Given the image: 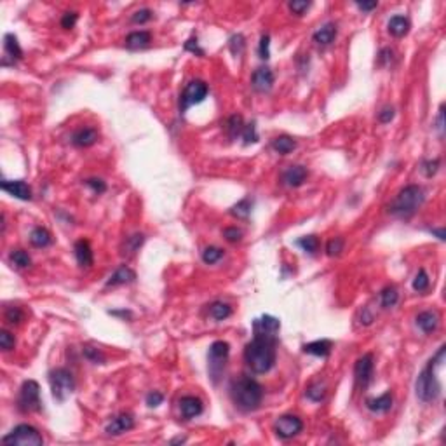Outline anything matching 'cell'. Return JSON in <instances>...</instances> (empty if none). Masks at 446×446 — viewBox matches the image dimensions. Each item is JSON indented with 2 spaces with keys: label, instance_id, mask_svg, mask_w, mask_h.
Returning <instances> with one entry per match:
<instances>
[{
  "label": "cell",
  "instance_id": "c3c4849f",
  "mask_svg": "<svg viewBox=\"0 0 446 446\" xmlns=\"http://www.w3.org/2000/svg\"><path fill=\"white\" fill-rule=\"evenodd\" d=\"M150 18H152V11L150 9H140V11H136L133 14V23H140V25H143V23H146V21H150Z\"/></svg>",
  "mask_w": 446,
  "mask_h": 446
},
{
  "label": "cell",
  "instance_id": "f1b7e54d",
  "mask_svg": "<svg viewBox=\"0 0 446 446\" xmlns=\"http://www.w3.org/2000/svg\"><path fill=\"white\" fill-rule=\"evenodd\" d=\"M272 146H274L275 152L286 155V154L293 152V150L296 148V141H294L293 138H289V136H286V134H284V136H277L274 140V143H272Z\"/></svg>",
  "mask_w": 446,
  "mask_h": 446
},
{
  "label": "cell",
  "instance_id": "f5cc1de1",
  "mask_svg": "<svg viewBox=\"0 0 446 446\" xmlns=\"http://www.w3.org/2000/svg\"><path fill=\"white\" fill-rule=\"evenodd\" d=\"M162 401H164V396L157 391L150 392L148 396H146V405H148L150 408H157L159 405H162Z\"/></svg>",
  "mask_w": 446,
  "mask_h": 446
},
{
  "label": "cell",
  "instance_id": "ab89813d",
  "mask_svg": "<svg viewBox=\"0 0 446 446\" xmlns=\"http://www.w3.org/2000/svg\"><path fill=\"white\" fill-rule=\"evenodd\" d=\"M242 138H244V143L249 145V143H257L258 141V134H257V125L253 122L244 124V129H242Z\"/></svg>",
  "mask_w": 446,
  "mask_h": 446
},
{
  "label": "cell",
  "instance_id": "6da1fadb",
  "mask_svg": "<svg viewBox=\"0 0 446 446\" xmlns=\"http://www.w3.org/2000/svg\"><path fill=\"white\" fill-rule=\"evenodd\" d=\"M277 336L253 333V340L244 347V361L253 373H267L275 365Z\"/></svg>",
  "mask_w": 446,
  "mask_h": 446
},
{
  "label": "cell",
  "instance_id": "6f0895ef",
  "mask_svg": "<svg viewBox=\"0 0 446 446\" xmlns=\"http://www.w3.org/2000/svg\"><path fill=\"white\" fill-rule=\"evenodd\" d=\"M356 6L361 11H373V9H376V6H378V4H376V2H357Z\"/></svg>",
  "mask_w": 446,
  "mask_h": 446
},
{
  "label": "cell",
  "instance_id": "11a10c76",
  "mask_svg": "<svg viewBox=\"0 0 446 446\" xmlns=\"http://www.w3.org/2000/svg\"><path fill=\"white\" fill-rule=\"evenodd\" d=\"M392 56H394V53H392V49H382V53H380V63L382 65H387V63H391L392 61Z\"/></svg>",
  "mask_w": 446,
  "mask_h": 446
},
{
  "label": "cell",
  "instance_id": "7bdbcfd3",
  "mask_svg": "<svg viewBox=\"0 0 446 446\" xmlns=\"http://www.w3.org/2000/svg\"><path fill=\"white\" fill-rule=\"evenodd\" d=\"M324 385H321V384H315V385H312V387L309 389V391H307V397H309V399H312V401H315V402H319V401H323L324 399V394H326V391H324Z\"/></svg>",
  "mask_w": 446,
  "mask_h": 446
},
{
  "label": "cell",
  "instance_id": "e575fe53",
  "mask_svg": "<svg viewBox=\"0 0 446 446\" xmlns=\"http://www.w3.org/2000/svg\"><path fill=\"white\" fill-rule=\"evenodd\" d=\"M222 257H223V249L216 248V246H209V248L202 251V260H204V263H207V265H213V263L218 262Z\"/></svg>",
  "mask_w": 446,
  "mask_h": 446
},
{
  "label": "cell",
  "instance_id": "3957f363",
  "mask_svg": "<svg viewBox=\"0 0 446 446\" xmlns=\"http://www.w3.org/2000/svg\"><path fill=\"white\" fill-rule=\"evenodd\" d=\"M444 359V347L439 349V352L436 354L434 359L429 361V365L423 368V371L418 375L417 382H415V392H417V397L423 402H431L436 401L439 397L441 392V385L439 380L436 376L434 368L441 365V361Z\"/></svg>",
  "mask_w": 446,
  "mask_h": 446
},
{
  "label": "cell",
  "instance_id": "83f0119b",
  "mask_svg": "<svg viewBox=\"0 0 446 446\" xmlns=\"http://www.w3.org/2000/svg\"><path fill=\"white\" fill-rule=\"evenodd\" d=\"M232 314V307L228 304H223V302H215L209 307V317H213L215 321H223L228 315Z\"/></svg>",
  "mask_w": 446,
  "mask_h": 446
},
{
  "label": "cell",
  "instance_id": "d590c367",
  "mask_svg": "<svg viewBox=\"0 0 446 446\" xmlns=\"http://www.w3.org/2000/svg\"><path fill=\"white\" fill-rule=\"evenodd\" d=\"M298 246H300L302 249L307 251V253L314 254L315 251L319 249V239L315 236H307V237H302L300 241H298Z\"/></svg>",
  "mask_w": 446,
  "mask_h": 446
},
{
  "label": "cell",
  "instance_id": "d6986e66",
  "mask_svg": "<svg viewBox=\"0 0 446 446\" xmlns=\"http://www.w3.org/2000/svg\"><path fill=\"white\" fill-rule=\"evenodd\" d=\"M335 37H336V25H333V23L323 25L321 28L315 30L314 35H312L314 42L319 46H330L331 42L335 40Z\"/></svg>",
  "mask_w": 446,
  "mask_h": 446
},
{
  "label": "cell",
  "instance_id": "ba28073f",
  "mask_svg": "<svg viewBox=\"0 0 446 446\" xmlns=\"http://www.w3.org/2000/svg\"><path fill=\"white\" fill-rule=\"evenodd\" d=\"M228 354H230V345L223 340H216L211 344L209 347V371L213 375V378L216 380L218 375L222 373L225 361L228 359Z\"/></svg>",
  "mask_w": 446,
  "mask_h": 446
},
{
  "label": "cell",
  "instance_id": "9c48e42d",
  "mask_svg": "<svg viewBox=\"0 0 446 446\" xmlns=\"http://www.w3.org/2000/svg\"><path fill=\"white\" fill-rule=\"evenodd\" d=\"M207 96V86L202 80H192L190 84L185 88L183 94L180 98V110L187 112L192 105H197V103L204 101V98Z\"/></svg>",
  "mask_w": 446,
  "mask_h": 446
},
{
  "label": "cell",
  "instance_id": "f907efd6",
  "mask_svg": "<svg viewBox=\"0 0 446 446\" xmlns=\"http://www.w3.org/2000/svg\"><path fill=\"white\" fill-rule=\"evenodd\" d=\"M86 185L93 188L96 194H103L107 190V183L103 180H99V178H89V180H86Z\"/></svg>",
  "mask_w": 446,
  "mask_h": 446
},
{
  "label": "cell",
  "instance_id": "f546056e",
  "mask_svg": "<svg viewBox=\"0 0 446 446\" xmlns=\"http://www.w3.org/2000/svg\"><path fill=\"white\" fill-rule=\"evenodd\" d=\"M397 300H399V293L394 286H387L380 293V304H382L384 309H391L397 304Z\"/></svg>",
  "mask_w": 446,
  "mask_h": 446
},
{
  "label": "cell",
  "instance_id": "4fadbf2b",
  "mask_svg": "<svg viewBox=\"0 0 446 446\" xmlns=\"http://www.w3.org/2000/svg\"><path fill=\"white\" fill-rule=\"evenodd\" d=\"M2 190H6L12 197L21 199V201L32 199V188L21 180H2Z\"/></svg>",
  "mask_w": 446,
  "mask_h": 446
},
{
  "label": "cell",
  "instance_id": "ffe728a7",
  "mask_svg": "<svg viewBox=\"0 0 446 446\" xmlns=\"http://www.w3.org/2000/svg\"><path fill=\"white\" fill-rule=\"evenodd\" d=\"M437 324H439V315L436 312L426 310V312H420L417 315V326L423 333H432L437 328Z\"/></svg>",
  "mask_w": 446,
  "mask_h": 446
},
{
  "label": "cell",
  "instance_id": "94428289",
  "mask_svg": "<svg viewBox=\"0 0 446 446\" xmlns=\"http://www.w3.org/2000/svg\"><path fill=\"white\" fill-rule=\"evenodd\" d=\"M171 443L173 444H175V443H185V437H176V439H173Z\"/></svg>",
  "mask_w": 446,
  "mask_h": 446
},
{
  "label": "cell",
  "instance_id": "4316f807",
  "mask_svg": "<svg viewBox=\"0 0 446 446\" xmlns=\"http://www.w3.org/2000/svg\"><path fill=\"white\" fill-rule=\"evenodd\" d=\"M4 49H6L7 56H11L12 59H19L21 56H23V51H21L19 47L18 38L12 35V33H7V35L4 37Z\"/></svg>",
  "mask_w": 446,
  "mask_h": 446
},
{
  "label": "cell",
  "instance_id": "484cf974",
  "mask_svg": "<svg viewBox=\"0 0 446 446\" xmlns=\"http://www.w3.org/2000/svg\"><path fill=\"white\" fill-rule=\"evenodd\" d=\"M30 242H32L35 248H46V246H49L51 242H53V237H51L49 230H46V228L42 227H37L30 233Z\"/></svg>",
  "mask_w": 446,
  "mask_h": 446
},
{
  "label": "cell",
  "instance_id": "cb8c5ba5",
  "mask_svg": "<svg viewBox=\"0 0 446 446\" xmlns=\"http://www.w3.org/2000/svg\"><path fill=\"white\" fill-rule=\"evenodd\" d=\"M304 352L312 354V356H319V357H326V356H330V352H331V342L330 340L310 342V344L304 345Z\"/></svg>",
  "mask_w": 446,
  "mask_h": 446
},
{
  "label": "cell",
  "instance_id": "db71d44e",
  "mask_svg": "<svg viewBox=\"0 0 446 446\" xmlns=\"http://www.w3.org/2000/svg\"><path fill=\"white\" fill-rule=\"evenodd\" d=\"M394 115H396V112H394V108L392 107H385L382 112H380L378 114V120L382 124H387V122H391V120L394 119Z\"/></svg>",
  "mask_w": 446,
  "mask_h": 446
},
{
  "label": "cell",
  "instance_id": "d4e9b609",
  "mask_svg": "<svg viewBox=\"0 0 446 446\" xmlns=\"http://www.w3.org/2000/svg\"><path fill=\"white\" fill-rule=\"evenodd\" d=\"M366 406L371 411H375V413H387L392 408V394L385 392L384 396L376 397V399H368Z\"/></svg>",
  "mask_w": 446,
  "mask_h": 446
},
{
  "label": "cell",
  "instance_id": "bcb514c9",
  "mask_svg": "<svg viewBox=\"0 0 446 446\" xmlns=\"http://www.w3.org/2000/svg\"><path fill=\"white\" fill-rule=\"evenodd\" d=\"M77 19H79V14L77 12H65L63 18H61V27L65 30H70L75 27Z\"/></svg>",
  "mask_w": 446,
  "mask_h": 446
},
{
  "label": "cell",
  "instance_id": "2e32d148",
  "mask_svg": "<svg viewBox=\"0 0 446 446\" xmlns=\"http://www.w3.org/2000/svg\"><path fill=\"white\" fill-rule=\"evenodd\" d=\"M99 133L94 128H82L79 131L73 133L72 136V143L75 146H80V148H86V146H91L98 141Z\"/></svg>",
  "mask_w": 446,
  "mask_h": 446
},
{
  "label": "cell",
  "instance_id": "60d3db41",
  "mask_svg": "<svg viewBox=\"0 0 446 446\" xmlns=\"http://www.w3.org/2000/svg\"><path fill=\"white\" fill-rule=\"evenodd\" d=\"M16 345V338L14 335H11L9 331L2 330L0 331V347H2V350H6V352H9V350L14 349Z\"/></svg>",
  "mask_w": 446,
  "mask_h": 446
},
{
  "label": "cell",
  "instance_id": "8fae6325",
  "mask_svg": "<svg viewBox=\"0 0 446 446\" xmlns=\"http://www.w3.org/2000/svg\"><path fill=\"white\" fill-rule=\"evenodd\" d=\"M373 354H365L363 357H359L354 366V376L359 387H368V384L373 378Z\"/></svg>",
  "mask_w": 446,
  "mask_h": 446
},
{
  "label": "cell",
  "instance_id": "52a82bcc",
  "mask_svg": "<svg viewBox=\"0 0 446 446\" xmlns=\"http://www.w3.org/2000/svg\"><path fill=\"white\" fill-rule=\"evenodd\" d=\"M18 406L25 413H32V411L42 410L40 387H38L35 380H27V382H23V385H21L19 389V396H18Z\"/></svg>",
  "mask_w": 446,
  "mask_h": 446
},
{
  "label": "cell",
  "instance_id": "5bb4252c",
  "mask_svg": "<svg viewBox=\"0 0 446 446\" xmlns=\"http://www.w3.org/2000/svg\"><path fill=\"white\" fill-rule=\"evenodd\" d=\"M133 427H134L133 415L122 413V415L115 417L110 423H108L107 429H105V432H107L108 436H120V434H124V432L131 431Z\"/></svg>",
  "mask_w": 446,
  "mask_h": 446
},
{
  "label": "cell",
  "instance_id": "6125c7cd",
  "mask_svg": "<svg viewBox=\"0 0 446 446\" xmlns=\"http://www.w3.org/2000/svg\"><path fill=\"white\" fill-rule=\"evenodd\" d=\"M112 314H114V315H120V314H122V315H131L129 312H112Z\"/></svg>",
  "mask_w": 446,
  "mask_h": 446
},
{
  "label": "cell",
  "instance_id": "30bf717a",
  "mask_svg": "<svg viewBox=\"0 0 446 446\" xmlns=\"http://www.w3.org/2000/svg\"><path fill=\"white\" fill-rule=\"evenodd\" d=\"M302 429H304V422L294 415H283L275 420L274 426L275 436L281 439H291L296 434H300Z\"/></svg>",
  "mask_w": 446,
  "mask_h": 446
},
{
  "label": "cell",
  "instance_id": "91938a15",
  "mask_svg": "<svg viewBox=\"0 0 446 446\" xmlns=\"http://www.w3.org/2000/svg\"><path fill=\"white\" fill-rule=\"evenodd\" d=\"M431 232H432V233H436V236H437V237H439V239H441V241H444L446 233H444V230H443V228H439V230H431Z\"/></svg>",
  "mask_w": 446,
  "mask_h": 446
},
{
  "label": "cell",
  "instance_id": "7c38bea8",
  "mask_svg": "<svg viewBox=\"0 0 446 446\" xmlns=\"http://www.w3.org/2000/svg\"><path fill=\"white\" fill-rule=\"evenodd\" d=\"M251 84H253V89L258 91V93H265V91H270L272 86H274V73H272L270 68L267 67H260L253 72V77H251Z\"/></svg>",
  "mask_w": 446,
  "mask_h": 446
},
{
  "label": "cell",
  "instance_id": "b9f144b4",
  "mask_svg": "<svg viewBox=\"0 0 446 446\" xmlns=\"http://www.w3.org/2000/svg\"><path fill=\"white\" fill-rule=\"evenodd\" d=\"M6 321L11 324H19L23 321V312L19 307H7L6 309Z\"/></svg>",
  "mask_w": 446,
  "mask_h": 446
},
{
  "label": "cell",
  "instance_id": "f35d334b",
  "mask_svg": "<svg viewBox=\"0 0 446 446\" xmlns=\"http://www.w3.org/2000/svg\"><path fill=\"white\" fill-rule=\"evenodd\" d=\"M84 356L88 357L91 363H94V365H103V363H105V354H103L99 349L84 347Z\"/></svg>",
  "mask_w": 446,
  "mask_h": 446
},
{
  "label": "cell",
  "instance_id": "7a4b0ae2",
  "mask_svg": "<svg viewBox=\"0 0 446 446\" xmlns=\"http://www.w3.org/2000/svg\"><path fill=\"white\" fill-rule=\"evenodd\" d=\"M230 396L233 405L242 411H254L260 408L263 399V387L249 376H241L230 385Z\"/></svg>",
  "mask_w": 446,
  "mask_h": 446
},
{
  "label": "cell",
  "instance_id": "9a60e30c",
  "mask_svg": "<svg viewBox=\"0 0 446 446\" xmlns=\"http://www.w3.org/2000/svg\"><path fill=\"white\" fill-rule=\"evenodd\" d=\"M202 410H204L202 401L196 396H185L180 399V411H181V417L185 420H190L197 417V415H201Z\"/></svg>",
  "mask_w": 446,
  "mask_h": 446
},
{
  "label": "cell",
  "instance_id": "681fc988",
  "mask_svg": "<svg viewBox=\"0 0 446 446\" xmlns=\"http://www.w3.org/2000/svg\"><path fill=\"white\" fill-rule=\"evenodd\" d=\"M310 7V2H298V0H294V2H289V11L293 12V14L296 16H302L304 12Z\"/></svg>",
  "mask_w": 446,
  "mask_h": 446
},
{
  "label": "cell",
  "instance_id": "ac0fdd59",
  "mask_svg": "<svg viewBox=\"0 0 446 446\" xmlns=\"http://www.w3.org/2000/svg\"><path fill=\"white\" fill-rule=\"evenodd\" d=\"M75 258L80 267H91L93 265V249H91L89 241L80 239L75 242Z\"/></svg>",
  "mask_w": 446,
  "mask_h": 446
},
{
  "label": "cell",
  "instance_id": "44dd1931",
  "mask_svg": "<svg viewBox=\"0 0 446 446\" xmlns=\"http://www.w3.org/2000/svg\"><path fill=\"white\" fill-rule=\"evenodd\" d=\"M136 279V274H134V270H131L129 267H119L117 270L112 274V277L108 279L107 286H119V284H129L133 283V281Z\"/></svg>",
  "mask_w": 446,
  "mask_h": 446
},
{
  "label": "cell",
  "instance_id": "816d5d0a",
  "mask_svg": "<svg viewBox=\"0 0 446 446\" xmlns=\"http://www.w3.org/2000/svg\"><path fill=\"white\" fill-rule=\"evenodd\" d=\"M437 169H439V159H434V161H427L423 164V173H426L427 178H432L436 175Z\"/></svg>",
  "mask_w": 446,
  "mask_h": 446
},
{
  "label": "cell",
  "instance_id": "f6af8a7d",
  "mask_svg": "<svg viewBox=\"0 0 446 446\" xmlns=\"http://www.w3.org/2000/svg\"><path fill=\"white\" fill-rule=\"evenodd\" d=\"M270 37L268 35H262V38H260V47H258V54L262 59H268L270 58Z\"/></svg>",
  "mask_w": 446,
  "mask_h": 446
},
{
  "label": "cell",
  "instance_id": "7dc6e473",
  "mask_svg": "<svg viewBox=\"0 0 446 446\" xmlns=\"http://www.w3.org/2000/svg\"><path fill=\"white\" fill-rule=\"evenodd\" d=\"M223 237H225V239H227L228 242H237V241H241L242 232H241L237 227H227V228H225V230H223Z\"/></svg>",
  "mask_w": 446,
  "mask_h": 446
},
{
  "label": "cell",
  "instance_id": "680465c9",
  "mask_svg": "<svg viewBox=\"0 0 446 446\" xmlns=\"http://www.w3.org/2000/svg\"><path fill=\"white\" fill-rule=\"evenodd\" d=\"M437 128H439V133L443 134V129H444V125H443V107H441L439 117H437Z\"/></svg>",
  "mask_w": 446,
  "mask_h": 446
},
{
  "label": "cell",
  "instance_id": "603a6c76",
  "mask_svg": "<svg viewBox=\"0 0 446 446\" xmlns=\"http://www.w3.org/2000/svg\"><path fill=\"white\" fill-rule=\"evenodd\" d=\"M389 33L394 37H405L406 33L410 32V21L405 18V16H392L389 19Z\"/></svg>",
  "mask_w": 446,
  "mask_h": 446
},
{
  "label": "cell",
  "instance_id": "e0dca14e",
  "mask_svg": "<svg viewBox=\"0 0 446 446\" xmlns=\"http://www.w3.org/2000/svg\"><path fill=\"white\" fill-rule=\"evenodd\" d=\"M307 176H309V173H307L304 166H289L283 173V181L288 187H300L307 180Z\"/></svg>",
  "mask_w": 446,
  "mask_h": 446
},
{
  "label": "cell",
  "instance_id": "8d00e7d4",
  "mask_svg": "<svg viewBox=\"0 0 446 446\" xmlns=\"http://www.w3.org/2000/svg\"><path fill=\"white\" fill-rule=\"evenodd\" d=\"M429 275H427V272L423 270V268H420L418 270V274L415 275V279H413V289L415 291H418V293H422V291H427L429 289Z\"/></svg>",
  "mask_w": 446,
  "mask_h": 446
},
{
  "label": "cell",
  "instance_id": "1f68e13d",
  "mask_svg": "<svg viewBox=\"0 0 446 446\" xmlns=\"http://www.w3.org/2000/svg\"><path fill=\"white\" fill-rule=\"evenodd\" d=\"M230 213L236 216V218H239V220H246L249 216V213H251V201L248 197L246 199H242V201H239L237 202L236 206L232 207V211Z\"/></svg>",
  "mask_w": 446,
  "mask_h": 446
},
{
  "label": "cell",
  "instance_id": "4dcf8cb0",
  "mask_svg": "<svg viewBox=\"0 0 446 446\" xmlns=\"http://www.w3.org/2000/svg\"><path fill=\"white\" fill-rule=\"evenodd\" d=\"M143 241H145V236H143V233H134V236L128 237L124 242V254H134L138 249L141 248Z\"/></svg>",
  "mask_w": 446,
  "mask_h": 446
},
{
  "label": "cell",
  "instance_id": "8992f818",
  "mask_svg": "<svg viewBox=\"0 0 446 446\" xmlns=\"http://www.w3.org/2000/svg\"><path fill=\"white\" fill-rule=\"evenodd\" d=\"M51 389H53V396L58 401H65L75 389V380L73 375L67 368H56L49 373Z\"/></svg>",
  "mask_w": 446,
  "mask_h": 446
},
{
  "label": "cell",
  "instance_id": "ee69618b",
  "mask_svg": "<svg viewBox=\"0 0 446 446\" xmlns=\"http://www.w3.org/2000/svg\"><path fill=\"white\" fill-rule=\"evenodd\" d=\"M230 51L233 56H241L244 53V37L242 35H233L230 38Z\"/></svg>",
  "mask_w": 446,
  "mask_h": 446
},
{
  "label": "cell",
  "instance_id": "9f6ffc18",
  "mask_svg": "<svg viewBox=\"0 0 446 446\" xmlns=\"http://www.w3.org/2000/svg\"><path fill=\"white\" fill-rule=\"evenodd\" d=\"M185 49L187 51H192V53H197V54H204L202 53L201 49H199V46H197V38H190V40L187 42V44H185Z\"/></svg>",
  "mask_w": 446,
  "mask_h": 446
},
{
  "label": "cell",
  "instance_id": "277c9868",
  "mask_svg": "<svg viewBox=\"0 0 446 446\" xmlns=\"http://www.w3.org/2000/svg\"><path fill=\"white\" fill-rule=\"evenodd\" d=\"M423 199H426V196H423L422 187H418V185H408V187H405L397 194V197L392 201L389 211L397 216H410L422 206Z\"/></svg>",
  "mask_w": 446,
  "mask_h": 446
},
{
  "label": "cell",
  "instance_id": "d6a6232c",
  "mask_svg": "<svg viewBox=\"0 0 446 446\" xmlns=\"http://www.w3.org/2000/svg\"><path fill=\"white\" fill-rule=\"evenodd\" d=\"M11 262L14 263L18 268H27V267L32 265V258H30L27 251H23V249L12 251V253H11Z\"/></svg>",
  "mask_w": 446,
  "mask_h": 446
},
{
  "label": "cell",
  "instance_id": "7402d4cb",
  "mask_svg": "<svg viewBox=\"0 0 446 446\" xmlns=\"http://www.w3.org/2000/svg\"><path fill=\"white\" fill-rule=\"evenodd\" d=\"M152 42V35L145 30H140V32H133L129 33L128 38H125V46L129 49H141V47H146Z\"/></svg>",
  "mask_w": 446,
  "mask_h": 446
},
{
  "label": "cell",
  "instance_id": "836d02e7",
  "mask_svg": "<svg viewBox=\"0 0 446 446\" xmlns=\"http://www.w3.org/2000/svg\"><path fill=\"white\" fill-rule=\"evenodd\" d=\"M227 129L230 138H237L239 134H242V129H244V124H242V117L241 115H232L227 122Z\"/></svg>",
  "mask_w": 446,
  "mask_h": 446
},
{
  "label": "cell",
  "instance_id": "5b68a950",
  "mask_svg": "<svg viewBox=\"0 0 446 446\" xmlns=\"http://www.w3.org/2000/svg\"><path fill=\"white\" fill-rule=\"evenodd\" d=\"M2 443L6 444H23V446H42L44 444V437L35 427L28 426V423H21V426L14 427L7 436L2 437Z\"/></svg>",
  "mask_w": 446,
  "mask_h": 446
},
{
  "label": "cell",
  "instance_id": "74e56055",
  "mask_svg": "<svg viewBox=\"0 0 446 446\" xmlns=\"http://www.w3.org/2000/svg\"><path fill=\"white\" fill-rule=\"evenodd\" d=\"M344 246H345V242H344V239H342V237H335V239H331L326 244L328 257H338L342 251H344Z\"/></svg>",
  "mask_w": 446,
  "mask_h": 446
}]
</instances>
